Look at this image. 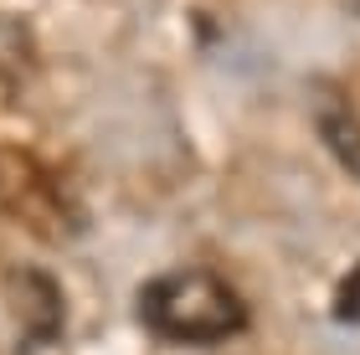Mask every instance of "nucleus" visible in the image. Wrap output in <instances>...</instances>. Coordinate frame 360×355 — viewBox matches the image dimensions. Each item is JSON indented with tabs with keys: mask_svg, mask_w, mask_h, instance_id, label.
<instances>
[{
	"mask_svg": "<svg viewBox=\"0 0 360 355\" xmlns=\"http://www.w3.org/2000/svg\"><path fill=\"white\" fill-rule=\"evenodd\" d=\"M139 325L175 345H217L248 325V304L232 294V283L206 268L165 273L139 294Z\"/></svg>",
	"mask_w": 360,
	"mask_h": 355,
	"instance_id": "nucleus-1",
	"label": "nucleus"
},
{
	"mask_svg": "<svg viewBox=\"0 0 360 355\" xmlns=\"http://www.w3.org/2000/svg\"><path fill=\"white\" fill-rule=\"evenodd\" d=\"M11 304H15V319H21V330L31 335V340H52V335H57V325H62V294H57V283L46 278V273H37V268L15 273Z\"/></svg>",
	"mask_w": 360,
	"mask_h": 355,
	"instance_id": "nucleus-2",
	"label": "nucleus"
},
{
	"mask_svg": "<svg viewBox=\"0 0 360 355\" xmlns=\"http://www.w3.org/2000/svg\"><path fill=\"white\" fill-rule=\"evenodd\" d=\"M319 134H324V144L340 155V165H345L350 175H360V124L345 114V108H324V119H319Z\"/></svg>",
	"mask_w": 360,
	"mask_h": 355,
	"instance_id": "nucleus-3",
	"label": "nucleus"
},
{
	"mask_svg": "<svg viewBox=\"0 0 360 355\" xmlns=\"http://www.w3.org/2000/svg\"><path fill=\"white\" fill-rule=\"evenodd\" d=\"M335 319L340 325H360V268H350V278L335 294Z\"/></svg>",
	"mask_w": 360,
	"mask_h": 355,
	"instance_id": "nucleus-4",
	"label": "nucleus"
}]
</instances>
